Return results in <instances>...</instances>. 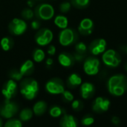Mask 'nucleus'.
Returning <instances> with one entry per match:
<instances>
[{"label": "nucleus", "instance_id": "obj_11", "mask_svg": "<svg viewBox=\"0 0 127 127\" xmlns=\"http://www.w3.org/2000/svg\"><path fill=\"white\" fill-rule=\"evenodd\" d=\"M100 61L95 58H89L86 59L83 64V69L86 74L89 76H94L97 74L99 71Z\"/></svg>", "mask_w": 127, "mask_h": 127}, {"label": "nucleus", "instance_id": "obj_21", "mask_svg": "<svg viewBox=\"0 0 127 127\" xmlns=\"http://www.w3.org/2000/svg\"><path fill=\"white\" fill-rule=\"evenodd\" d=\"M54 24L58 28L61 29H64L68 27V21L66 16L63 15H58L54 19Z\"/></svg>", "mask_w": 127, "mask_h": 127}, {"label": "nucleus", "instance_id": "obj_24", "mask_svg": "<svg viewBox=\"0 0 127 127\" xmlns=\"http://www.w3.org/2000/svg\"><path fill=\"white\" fill-rule=\"evenodd\" d=\"M33 117V111L31 109H24L19 114V118L22 121H28Z\"/></svg>", "mask_w": 127, "mask_h": 127}, {"label": "nucleus", "instance_id": "obj_32", "mask_svg": "<svg viewBox=\"0 0 127 127\" xmlns=\"http://www.w3.org/2000/svg\"><path fill=\"white\" fill-rule=\"evenodd\" d=\"M71 4L70 2H68V1H65V2H63L60 6V10L63 13H65L67 12H68L71 9Z\"/></svg>", "mask_w": 127, "mask_h": 127}, {"label": "nucleus", "instance_id": "obj_27", "mask_svg": "<svg viewBox=\"0 0 127 127\" xmlns=\"http://www.w3.org/2000/svg\"><path fill=\"white\" fill-rule=\"evenodd\" d=\"M21 15H22V19H26V20L31 19L34 16V11L31 8H25L22 11Z\"/></svg>", "mask_w": 127, "mask_h": 127}, {"label": "nucleus", "instance_id": "obj_1", "mask_svg": "<svg viewBox=\"0 0 127 127\" xmlns=\"http://www.w3.org/2000/svg\"><path fill=\"white\" fill-rule=\"evenodd\" d=\"M108 90L114 96L124 95L127 90V78L121 74L112 76L108 82Z\"/></svg>", "mask_w": 127, "mask_h": 127}, {"label": "nucleus", "instance_id": "obj_40", "mask_svg": "<svg viewBox=\"0 0 127 127\" xmlns=\"http://www.w3.org/2000/svg\"><path fill=\"white\" fill-rule=\"evenodd\" d=\"M125 69H126V70L127 71V64L125 65Z\"/></svg>", "mask_w": 127, "mask_h": 127}, {"label": "nucleus", "instance_id": "obj_43", "mask_svg": "<svg viewBox=\"0 0 127 127\" xmlns=\"http://www.w3.org/2000/svg\"></svg>", "mask_w": 127, "mask_h": 127}, {"label": "nucleus", "instance_id": "obj_4", "mask_svg": "<svg viewBox=\"0 0 127 127\" xmlns=\"http://www.w3.org/2000/svg\"><path fill=\"white\" fill-rule=\"evenodd\" d=\"M77 39V34L71 28H64L59 34L60 43L63 46H68L74 43Z\"/></svg>", "mask_w": 127, "mask_h": 127}, {"label": "nucleus", "instance_id": "obj_28", "mask_svg": "<svg viewBox=\"0 0 127 127\" xmlns=\"http://www.w3.org/2000/svg\"><path fill=\"white\" fill-rule=\"evenodd\" d=\"M75 50H76V53H78L80 55H85V53L87 50V48L84 43L80 42V43H78L76 44Z\"/></svg>", "mask_w": 127, "mask_h": 127}, {"label": "nucleus", "instance_id": "obj_13", "mask_svg": "<svg viewBox=\"0 0 127 127\" xmlns=\"http://www.w3.org/2000/svg\"><path fill=\"white\" fill-rule=\"evenodd\" d=\"M106 47V42L104 39H97L94 40L89 46L91 53L95 55L104 52Z\"/></svg>", "mask_w": 127, "mask_h": 127}, {"label": "nucleus", "instance_id": "obj_26", "mask_svg": "<svg viewBox=\"0 0 127 127\" xmlns=\"http://www.w3.org/2000/svg\"><path fill=\"white\" fill-rule=\"evenodd\" d=\"M90 0H71V4L77 8H84L89 4Z\"/></svg>", "mask_w": 127, "mask_h": 127}, {"label": "nucleus", "instance_id": "obj_19", "mask_svg": "<svg viewBox=\"0 0 127 127\" xmlns=\"http://www.w3.org/2000/svg\"><path fill=\"white\" fill-rule=\"evenodd\" d=\"M82 83V79L76 73H72L68 78L67 84L68 86L71 88H74Z\"/></svg>", "mask_w": 127, "mask_h": 127}, {"label": "nucleus", "instance_id": "obj_16", "mask_svg": "<svg viewBox=\"0 0 127 127\" xmlns=\"http://www.w3.org/2000/svg\"><path fill=\"white\" fill-rule=\"evenodd\" d=\"M74 58L68 53H61L58 56L59 63L65 67H70L74 63Z\"/></svg>", "mask_w": 127, "mask_h": 127}, {"label": "nucleus", "instance_id": "obj_18", "mask_svg": "<svg viewBox=\"0 0 127 127\" xmlns=\"http://www.w3.org/2000/svg\"><path fill=\"white\" fill-rule=\"evenodd\" d=\"M34 70V64L33 62L31 60L25 61L19 68V72L22 74V76H29L32 74Z\"/></svg>", "mask_w": 127, "mask_h": 127}, {"label": "nucleus", "instance_id": "obj_37", "mask_svg": "<svg viewBox=\"0 0 127 127\" xmlns=\"http://www.w3.org/2000/svg\"><path fill=\"white\" fill-rule=\"evenodd\" d=\"M112 124H113L114 125H119L121 121H120V118H119L118 117L115 116V117H113V118H112Z\"/></svg>", "mask_w": 127, "mask_h": 127}, {"label": "nucleus", "instance_id": "obj_35", "mask_svg": "<svg viewBox=\"0 0 127 127\" xmlns=\"http://www.w3.org/2000/svg\"><path fill=\"white\" fill-rule=\"evenodd\" d=\"M31 28L33 30H38L40 28V22L37 19H35V20H33L31 22Z\"/></svg>", "mask_w": 127, "mask_h": 127}, {"label": "nucleus", "instance_id": "obj_6", "mask_svg": "<svg viewBox=\"0 0 127 127\" xmlns=\"http://www.w3.org/2000/svg\"><path fill=\"white\" fill-rule=\"evenodd\" d=\"M53 32L48 28H42L38 31L35 35L36 43L41 46H45L48 45L53 40Z\"/></svg>", "mask_w": 127, "mask_h": 127}, {"label": "nucleus", "instance_id": "obj_7", "mask_svg": "<svg viewBox=\"0 0 127 127\" xmlns=\"http://www.w3.org/2000/svg\"><path fill=\"white\" fill-rule=\"evenodd\" d=\"M102 58H103V63L109 67H118L121 62V59L120 56L113 49H109L103 53Z\"/></svg>", "mask_w": 127, "mask_h": 127}, {"label": "nucleus", "instance_id": "obj_41", "mask_svg": "<svg viewBox=\"0 0 127 127\" xmlns=\"http://www.w3.org/2000/svg\"><path fill=\"white\" fill-rule=\"evenodd\" d=\"M0 111H1V107H0Z\"/></svg>", "mask_w": 127, "mask_h": 127}, {"label": "nucleus", "instance_id": "obj_9", "mask_svg": "<svg viewBox=\"0 0 127 127\" xmlns=\"http://www.w3.org/2000/svg\"><path fill=\"white\" fill-rule=\"evenodd\" d=\"M19 110V106L18 105L13 101L8 100L5 101L4 106L1 107V111H0V115L5 118H11L13 116H14L16 112Z\"/></svg>", "mask_w": 127, "mask_h": 127}, {"label": "nucleus", "instance_id": "obj_42", "mask_svg": "<svg viewBox=\"0 0 127 127\" xmlns=\"http://www.w3.org/2000/svg\"></svg>", "mask_w": 127, "mask_h": 127}, {"label": "nucleus", "instance_id": "obj_29", "mask_svg": "<svg viewBox=\"0 0 127 127\" xmlns=\"http://www.w3.org/2000/svg\"><path fill=\"white\" fill-rule=\"evenodd\" d=\"M9 75L10 79L14 81H20L23 77L22 74L19 72V70H11Z\"/></svg>", "mask_w": 127, "mask_h": 127}, {"label": "nucleus", "instance_id": "obj_20", "mask_svg": "<svg viewBox=\"0 0 127 127\" xmlns=\"http://www.w3.org/2000/svg\"><path fill=\"white\" fill-rule=\"evenodd\" d=\"M46 110H47V104L44 101H38L34 104L33 108V113L37 116H40L43 115L46 112Z\"/></svg>", "mask_w": 127, "mask_h": 127}, {"label": "nucleus", "instance_id": "obj_31", "mask_svg": "<svg viewBox=\"0 0 127 127\" xmlns=\"http://www.w3.org/2000/svg\"><path fill=\"white\" fill-rule=\"evenodd\" d=\"M81 122H82V124H83V126L89 127V126H91V125H92V124H94L95 120H94V118H93L92 116L87 115V116H85V117L82 119Z\"/></svg>", "mask_w": 127, "mask_h": 127}, {"label": "nucleus", "instance_id": "obj_30", "mask_svg": "<svg viewBox=\"0 0 127 127\" xmlns=\"http://www.w3.org/2000/svg\"><path fill=\"white\" fill-rule=\"evenodd\" d=\"M4 127H22V123L19 120L11 119L9 120L4 125Z\"/></svg>", "mask_w": 127, "mask_h": 127}, {"label": "nucleus", "instance_id": "obj_22", "mask_svg": "<svg viewBox=\"0 0 127 127\" xmlns=\"http://www.w3.org/2000/svg\"><path fill=\"white\" fill-rule=\"evenodd\" d=\"M0 45L4 51H9L13 46V40L10 37H4L1 38Z\"/></svg>", "mask_w": 127, "mask_h": 127}, {"label": "nucleus", "instance_id": "obj_10", "mask_svg": "<svg viewBox=\"0 0 127 127\" xmlns=\"http://www.w3.org/2000/svg\"><path fill=\"white\" fill-rule=\"evenodd\" d=\"M17 92V84L13 79L8 80L3 86L1 93L5 98V101L10 100Z\"/></svg>", "mask_w": 127, "mask_h": 127}, {"label": "nucleus", "instance_id": "obj_34", "mask_svg": "<svg viewBox=\"0 0 127 127\" xmlns=\"http://www.w3.org/2000/svg\"><path fill=\"white\" fill-rule=\"evenodd\" d=\"M62 94H63V97L65 101H66V102H71V101L74 100V96H73V94L70 91H64Z\"/></svg>", "mask_w": 127, "mask_h": 127}, {"label": "nucleus", "instance_id": "obj_15", "mask_svg": "<svg viewBox=\"0 0 127 127\" xmlns=\"http://www.w3.org/2000/svg\"><path fill=\"white\" fill-rule=\"evenodd\" d=\"M95 87L91 83L86 82L81 85L80 92H81V96L83 99H89L92 97L95 94Z\"/></svg>", "mask_w": 127, "mask_h": 127}, {"label": "nucleus", "instance_id": "obj_17", "mask_svg": "<svg viewBox=\"0 0 127 127\" xmlns=\"http://www.w3.org/2000/svg\"><path fill=\"white\" fill-rule=\"evenodd\" d=\"M60 127H77V121L74 116L64 114L60 120Z\"/></svg>", "mask_w": 127, "mask_h": 127}, {"label": "nucleus", "instance_id": "obj_33", "mask_svg": "<svg viewBox=\"0 0 127 127\" xmlns=\"http://www.w3.org/2000/svg\"><path fill=\"white\" fill-rule=\"evenodd\" d=\"M71 106L74 110L79 112V111L82 110V109L83 108V104L80 100H73Z\"/></svg>", "mask_w": 127, "mask_h": 127}, {"label": "nucleus", "instance_id": "obj_2", "mask_svg": "<svg viewBox=\"0 0 127 127\" xmlns=\"http://www.w3.org/2000/svg\"><path fill=\"white\" fill-rule=\"evenodd\" d=\"M39 91L38 82L33 79H25L20 84V92L27 100L34 99Z\"/></svg>", "mask_w": 127, "mask_h": 127}, {"label": "nucleus", "instance_id": "obj_5", "mask_svg": "<svg viewBox=\"0 0 127 127\" xmlns=\"http://www.w3.org/2000/svg\"><path fill=\"white\" fill-rule=\"evenodd\" d=\"M28 25L26 22L22 19L14 18L10 21L8 25L10 32L13 35H22L27 30Z\"/></svg>", "mask_w": 127, "mask_h": 127}, {"label": "nucleus", "instance_id": "obj_25", "mask_svg": "<svg viewBox=\"0 0 127 127\" xmlns=\"http://www.w3.org/2000/svg\"><path fill=\"white\" fill-rule=\"evenodd\" d=\"M49 113L51 117L53 118H58L62 115V114H65V110L61 109L59 106H54L50 109Z\"/></svg>", "mask_w": 127, "mask_h": 127}, {"label": "nucleus", "instance_id": "obj_8", "mask_svg": "<svg viewBox=\"0 0 127 127\" xmlns=\"http://www.w3.org/2000/svg\"><path fill=\"white\" fill-rule=\"evenodd\" d=\"M45 89L51 94H62L65 91L63 81L58 78L50 79L45 85Z\"/></svg>", "mask_w": 127, "mask_h": 127}, {"label": "nucleus", "instance_id": "obj_14", "mask_svg": "<svg viewBox=\"0 0 127 127\" xmlns=\"http://www.w3.org/2000/svg\"><path fill=\"white\" fill-rule=\"evenodd\" d=\"M93 25V22L91 19L85 18L80 22L78 31L82 35H89L92 32Z\"/></svg>", "mask_w": 127, "mask_h": 127}, {"label": "nucleus", "instance_id": "obj_12", "mask_svg": "<svg viewBox=\"0 0 127 127\" xmlns=\"http://www.w3.org/2000/svg\"><path fill=\"white\" fill-rule=\"evenodd\" d=\"M110 106V101L103 97H97L94 101L92 105V109L97 113H102L108 111Z\"/></svg>", "mask_w": 127, "mask_h": 127}, {"label": "nucleus", "instance_id": "obj_38", "mask_svg": "<svg viewBox=\"0 0 127 127\" xmlns=\"http://www.w3.org/2000/svg\"><path fill=\"white\" fill-rule=\"evenodd\" d=\"M53 64H54V60H53L51 58H48L46 59V61H45V64H46L47 66L51 67V66L53 65Z\"/></svg>", "mask_w": 127, "mask_h": 127}, {"label": "nucleus", "instance_id": "obj_23", "mask_svg": "<svg viewBox=\"0 0 127 127\" xmlns=\"http://www.w3.org/2000/svg\"><path fill=\"white\" fill-rule=\"evenodd\" d=\"M45 58V54L44 51L41 49H36L33 53V59L36 63L42 62Z\"/></svg>", "mask_w": 127, "mask_h": 127}, {"label": "nucleus", "instance_id": "obj_3", "mask_svg": "<svg viewBox=\"0 0 127 127\" xmlns=\"http://www.w3.org/2000/svg\"><path fill=\"white\" fill-rule=\"evenodd\" d=\"M34 15L39 19L50 20L54 16V8L50 4L42 3L36 7L34 10Z\"/></svg>", "mask_w": 127, "mask_h": 127}, {"label": "nucleus", "instance_id": "obj_39", "mask_svg": "<svg viewBox=\"0 0 127 127\" xmlns=\"http://www.w3.org/2000/svg\"><path fill=\"white\" fill-rule=\"evenodd\" d=\"M28 5L29 7H33V0H29V1H28Z\"/></svg>", "mask_w": 127, "mask_h": 127}, {"label": "nucleus", "instance_id": "obj_36", "mask_svg": "<svg viewBox=\"0 0 127 127\" xmlns=\"http://www.w3.org/2000/svg\"><path fill=\"white\" fill-rule=\"evenodd\" d=\"M47 53L50 55V56H52V55H54L55 53H56V47L53 45H51L48 46V49H47Z\"/></svg>", "mask_w": 127, "mask_h": 127}]
</instances>
